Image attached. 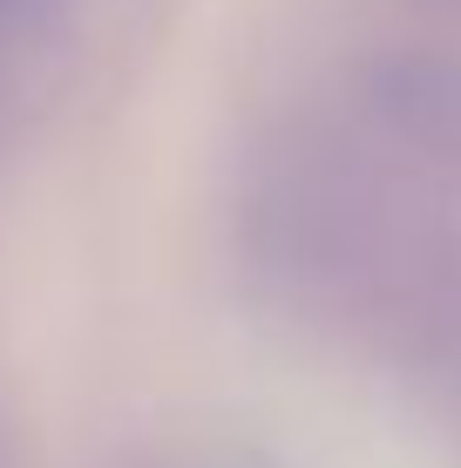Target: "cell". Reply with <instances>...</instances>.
Here are the masks:
<instances>
[{
	"label": "cell",
	"instance_id": "obj_1",
	"mask_svg": "<svg viewBox=\"0 0 461 468\" xmlns=\"http://www.w3.org/2000/svg\"><path fill=\"white\" fill-rule=\"evenodd\" d=\"M27 7V0H0V21H14V14H21Z\"/></svg>",
	"mask_w": 461,
	"mask_h": 468
}]
</instances>
